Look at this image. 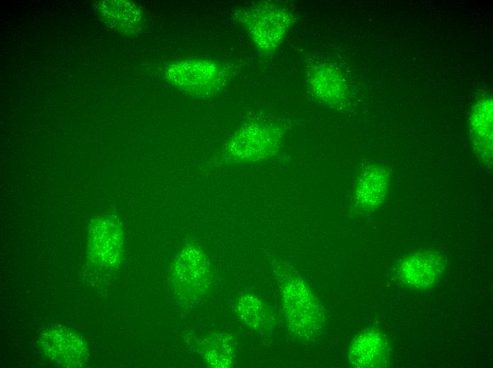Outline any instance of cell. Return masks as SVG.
<instances>
[{
  "instance_id": "1",
  "label": "cell",
  "mask_w": 493,
  "mask_h": 368,
  "mask_svg": "<svg viewBox=\"0 0 493 368\" xmlns=\"http://www.w3.org/2000/svg\"><path fill=\"white\" fill-rule=\"evenodd\" d=\"M234 16L262 54L273 53L294 24L292 11L283 4L261 1L236 11Z\"/></svg>"
},
{
  "instance_id": "2",
  "label": "cell",
  "mask_w": 493,
  "mask_h": 368,
  "mask_svg": "<svg viewBox=\"0 0 493 368\" xmlns=\"http://www.w3.org/2000/svg\"><path fill=\"white\" fill-rule=\"evenodd\" d=\"M281 300L287 326L294 337L310 340L322 332L325 321L322 308L303 280L286 279L281 286Z\"/></svg>"
},
{
  "instance_id": "3",
  "label": "cell",
  "mask_w": 493,
  "mask_h": 368,
  "mask_svg": "<svg viewBox=\"0 0 493 368\" xmlns=\"http://www.w3.org/2000/svg\"><path fill=\"white\" fill-rule=\"evenodd\" d=\"M284 139L283 128L277 123L248 122L239 127L227 140L225 155L238 163L264 161L278 153Z\"/></svg>"
},
{
  "instance_id": "4",
  "label": "cell",
  "mask_w": 493,
  "mask_h": 368,
  "mask_svg": "<svg viewBox=\"0 0 493 368\" xmlns=\"http://www.w3.org/2000/svg\"><path fill=\"white\" fill-rule=\"evenodd\" d=\"M166 81L179 91L197 98H208L225 85L227 71L212 59L190 58L169 64L164 70Z\"/></svg>"
},
{
  "instance_id": "5",
  "label": "cell",
  "mask_w": 493,
  "mask_h": 368,
  "mask_svg": "<svg viewBox=\"0 0 493 368\" xmlns=\"http://www.w3.org/2000/svg\"><path fill=\"white\" fill-rule=\"evenodd\" d=\"M171 282L175 290L187 298L198 297L206 292L210 270L205 253L193 246L183 248L173 261Z\"/></svg>"
},
{
  "instance_id": "6",
  "label": "cell",
  "mask_w": 493,
  "mask_h": 368,
  "mask_svg": "<svg viewBox=\"0 0 493 368\" xmlns=\"http://www.w3.org/2000/svg\"><path fill=\"white\" fill-rule=\"evenodd\" d=\"M45 354L64 367H80L87 357V349L82 339L65 328H52L42 338Z\"/></svg>"
},
{
  "instance_id": "7",
  "label": "cell",
  "mask_w": 493,
  "mask_h": 368,
  "mask_svg": "<svg viewBox=\"0 0 493 368\" xmlns=\"http://www.w3.org/2000/svg\"><path fill=\"white\" fill-rule=\"evenodd\" d=\"M307 84L312 96L326 105H341L346 98V87L341 74L324 62H315L307 71Z\"/></svg>"
},
{
  "instance_id": "8",
  "label": "cell",
  "mask_w": 493,
  "mask_h": 368,
  "mask_svg": "<svg viewBox=\"0 0 493 368\" xmlns=\"http://www.w3.org/2000/svg\"><path fill=\"white\" fill-rule=\"evenodd\" d=\"M123 244L122 228L113 219L103 218L91 229L90 253L93 258L101 264H116L122 254Z\"/></svg>"
},
{
  "instance_id": "9",
  "label": "cell",
  "mask_w": 493,
  "mask_h": 368,
  "mask_svg": "<svg viewBox=\"0 0 493 368\" xmlns=\"http://www.w3.org/2000/svg\"><path fill=\"white\" fill-rule=\"evenodd\" d=\"M443 269V260L438 254L419 252L404 259L400 267V274L407 284L417 289H426L439 280Z\"/></svg>"
},
{
  "instance_id": "10",
  "label": "cell",
  "mask_w": 493,
  "mask_h": 368,
  "mask_svg": "<svg viewBox=\"0 0 493 368\" xmlns=\"http://www.w3.org/2000/svg\"><path fill=\"white\" fill-rule=\"evenodd\" d=\"M389 359V347L385 337L374 330L357 335L348 352L349 362L356 367H384Z\"/></svg>"
},
{
  "instance_id": "11",
  "label": "cell",
  "mask_w": 493,
  "mask_h": 368,
  "mask_svg": "<svg viewBox=\"0 0 493 368\" xmlns=\"http://www.w3.org/2000/svg\"><path fill=\"white\" fill-rule=\"evenodd\" d=\"M102 15L119 32L133 35L141 30L144 20L141 8L128 1H105Z\"/></svg>"
},
{
  "instance_id": "12",
  "label": "cell",
  "mask_w": 493,
  "mask_h": 368,
  "mask_svg": "<svg viewBox=\"0 0 493 368\" xmlns=\"http://www.w3.org/2000/svg\"><path fill=\"white\" fill-rule=\"evenodd\" d=\"M387 177L384 171L373 166L360 176L355 188L356 202L363 208H374L384 200L387 192Z\"/></svg>"
},
{
  "instance_id": "13",
  "label": "cell",
  "mask_w": 493,
  "mask_h": 368,
  "mask_svg": "<svg viewBox=\"0 0 493 368\" xmlns=\"http://www.w3.org/2000/svg\"><path fill=\"white\" fill-rule=\"evenodd\" d=\"M236 311L242 323L253 330L264 332L273 328L272 313L259 297L250 294L242 295L237 299Z\"/></svg>"
},
{
  "instance_id": "14",
  "label": "cell",
  "mask_w": 493,
  "mask_h": 368,
  "mask_svg": "<svg viewBox=\"0 0 493 368\" xmlns=\"http://www.w3.org/2000/svg\"><path fill=\"white\" fill-rule=\"evenodd\" d=\"M203 352L205 360L213 367H230L236 357V347L233 339L224 333L209 338Z\"/></svg>"
},
{
  "instance_id": "15",
  "label": "cell",
  "mask_w": 493,
  "mask_h": 368,
  "mask_svg": "<svg viewBox=\"0 0 493 368\" xmlns=\"http://www.w3.org/2000/svg\"><path fill=\"white\" fill-rule=\"evenodd\" d=\"M472 122L476 139L484 141V137L489 144H492V103L488 100L481 103L472 115ZM485 142V141H484ZM492 146V145H491Z\"/></svg>"
}]
</instances>
